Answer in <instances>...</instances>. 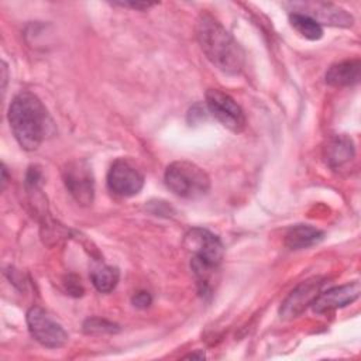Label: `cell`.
I'll list each match as a JSON object with an SVG mask.
<instances>
[{"label": "cell", "mask_w": 361, "mask_h": 361, "mask_svg": "<svg viewBox=\"0 0 361 361\" xmlns=\"http://www.w3.org/2000/svg\"><path fill=\"white\" fill-rule=\"evenodd\" d=\"M63 182L71 196L82 206H89L94 196V179L86 161L76 159L63 168Z\"/></svg>", "instance_id": "ba28073f"}, {"label": "cell", "mask_w": 361, "mask_h": 361, "mask_svg": "<svg viewBox=\"0 0 361 361\" xmlns=\"http://www.w3.org/2000/svg\"><path fill=\"white\" fill-rule=\"evenodd\" d=\"M355 155V145L351 137L345 134H337L327 140V144L324 147V159L326 164L337 169L351 161Z\"/></svg>", "instance_id": "7c38bea8"}, {"label": "cell", "mask_w": 361, "mask_h": 361, "mask_svg": "<svg viewBox=\"0 0 361 361\" xmlns=\"http://www.w3.org/2000/svg\"><path fill=\"white\" fill-rule=\"evenodd\" d=\"M114 6H121V7H131L134 10H147L149 7H154L157 3H145V1H118L113 3Z\"/></svg>", "instance_id": "d6986e66"}, {"label": "cell", "mask_w": 361, "mask_h": 361, "mask_svg": "<svg viewBox=\"0 0 361 361\" xmlns=\"http://www.w3.org/2000/svg\"><path fill=\"white\" fill-rule=\"evenodd\" d=\"M324 283V279L320 276L309 278L300 282L282 302L279 307V314L282 319H293L303 313L313 300L320 293V288Z\"/></svg>", "instance_id": "30bf717a"}, {"label": "cell", "mask_w": 361, "mask_h": 361, "mask_svg": "<svg viewBox=\"0 0 361 361\" xmlns=\"http://www.w3.org/2000/svg\"><path fill=\"white\" fill-rule=\"evenodd\" d=\"M292 10L290 13H300L309 16L320 25H334V27H350L354 23V18L350 13L344 8L323 1H300V3H290Z\"/></svg>", "instance_id": "9c48e42d"}, {"label": "cell", "mask_w": 361, "mask_h": 361, "mask_svg": "<svg viewBox=\"0 0 361 361\" xmlns=\"http://www.w3.org/2000/svg\"><path fill=\"white\" fill-rule=\"evenodd\" d=\"M7 117L14 138L25 151L37 149L52 124L45 106L31 92H20L13 97Z\"/></svg>", "instance_id": "6da1fadb"}, {"label": "cell", "mask_w": 361, "mask_h": 361, "mask_svg": "<svg viewBox=\"0 0 361 361\" xmlns=\"http://www.w3.org/2000/svg\"><path fill=\"white\" fill-rule=\"evenodd\" d=\"M166 188L183 199H199L210 189L209 175L190 161H175L165 169Z\"/></svg>", "instance_id": "277c9868"}, {"label": "cell", "mask_w": 361, "mask_h": 361, "mask_svg": "<svg viewBox=\"0 0 361 361\" xmlns=\"http://www.w3.org/2000/svg\"><path fill=\"white\" fill-rule=\"evenodd\" d=\"M361 292L360 282L354 281L351 283L334 286L326 292H320L312 303V309L316 313H326L338 307H344L358 299Z\"/></svg>", "instance_id": "8fae6325"}, {"label": "cell", "mask_w": 361, "mask_h": 361, "mask_svg": "<svg viewBox=\"0 0 361 361\" xmlns=\"http://www.w3.org/2000/svg\"><path fill=\"white\" fill-rule=\"evenodd\" d=\"M27 326L31 336L44 347L59 348L68 341V333L42 307L32 306L27 312Z\"/></svg>", "instance_id": "8992f818"}, {"label": "cell", "mask_w": 361, "mask_h": 361, "mask_svg": "<svg viewBox=\"0 0 361 361\" xmlns=\"http://www.w3.org/2000/svg\"><path fill=\"white\" fill-rule=\"evenodd\" d=\"M196 37L203 54L219 71L227 75L241 72L244 49L213 16L202 14L199 17Z\"/></svg>", "instance_id": "7a4b0ae2"}, {"label": "cell", "mask_w": 361, "mask_h": 361, "mask_svg": "<svg viewBox=\"0 0 361 361\" xmlns=\"http://www.w3.org/2000/svg\"><path fill=\"white\" fill-rule=\"evenodd\" d=\"M131 303H133V306L137 307V309H147V307H149L151 303H152V296H151V293L147 292V290H138V292H135V293L133 295Z\"/></svg>", "instance_id": "ac0fdd59"}, {"label": "cell", "mask_w": 361, "mask_h": 361, "mask_svg": "<svg viewBox=\"0 0 361 361\" xmlns=\"http://www.w3.org/2000/svg\"><path fill=\"white\" fill-rule=\"evenodd\" d=\"M7 179H8V176H7V168H6V165L3 164V165H1V188H3V189H4L6 185H7Z\"/></svg>", "instance_id": "44dd1931"}, {"label": "cell", "mask_w": 361, "mask_h": 361, "mask_svg": "<svg viewBox=\"0 0 361 361\" xmlns=\"http://www.w3.org/2000/svg\"><path fill=\"white\" fill-rule=\"evenodd\" d=\"M206 355H204V353L202 351V350H199V351H196V353H190V354H188V355H185V358H192V360H203Z\"/></svg>", "instance_id": "ffe728a7"}, {"label": "cell", "mask_w": 361, "mask_h": 361, "mask_svg": "<svg viewBox=\"0 0 361 361\" xmlns=\"http://www.w3.org/2000/svg\"><path fill=\"white\" fill-rule=\"evenodd\" d=\"M360 59H345L331 65L326 72V83L334 87L353 86L360 80Z\"/></svg>", "instance_id": "4fadbf2b"}, {"label": "cell", "mask_w": 361, "mask_h": 361, "mask_svg": "<svg viewBox=\"0 0 361 361\" xmlns=\"http://www.w3.org/2000/svg\"><path fill=\"white\" fill-rule=\"evenodd\" d=\"M183 245L192 255L190 268L197 279L200 292L207 293L210 289V278L223 261V244L212 231L195 227L186 233Z\"/></svg>", "instance_id": "3957f363"}, {"label": "cell", "mask_w": 361, "mask_h": 361, "mask_svg": "<svg viewBox=\"0 0 361 361\" xmlns=\"http://www.w3.org/2000/svg\"><path fill=\"white\" fill-rule=\"evenodd\" d=\"M207 111L227 130L241 133L245 128V114L240 104L227 93L219 89H209L206 92Z\"/></svg>", "instance_id": "5b68a950"}, {"label": "cell", "mask_w": 361, "mask_h": 361, "mask_svg": "<svg viewBox=\"0 0 361 361\" xmlns=\"http://www.w3.org/2000/svg\"><path fill=\"white\" fill-rule=\"evenodd\" d=\"M1 73H3V79H1V82H3V86H1V89H3V92H4V89H6V83H7V66H6V63L3 62V68H1Z\"/></svg>", "instance_id": "7402d4cb"}, {"label": "cell", "mask_w": 361, "mask_h": 361, "mask_svg": "<svg viewBox=\"0 0 361 361\" xmlns=\"http://www.w3.org/2000/svg\"><path fill=\"white\" fill-rule=\"evenodd\" d=\"M83 331L86 334H113L120 331V326L100 317H89L83 322Z\"/></svg>", "instance_id": "e0dca14e"}, {"label": "cell", "mask_w": 361, "mask_h": 361, "mask_svg": "<svg viewBox=\"0 0 361 361\" xmlns=\"http://www.w3.org/2000/svg\"><path fill=\"white\" fill-rule=\"evenodd\" d=\"M90 278H92L93 286L99 292L109 293L117 286L118 279H120V272L116 267L103 265V267H99V268L93 269Z\"/></svg>", "instance_id": "2e32d148"}, {"label": "cell", "mask_w": 361, "mask_h": 361, "mask_svg": "<svg viewBox=\"0 0 361 361\" xmlns=\"http://www.w3.org/2000/svg\"><path fill=\"white\" fill-rule=\"evenodd\" d=\"M324 238V233L310 224L292 226L285 235V244L290 250H303L319 244Z\"/></svg>", "instance_id": "5bb4252c"}, {"label": "cell", "mask_w": 361, "mask_h": 361, "mask_svg": "<svg viewBox=\"0 0 361 361\" xmlns=\"http://www.w3.org/2000/svg\"><path fill=\"white\" fill-rule=\"evenodd\" d=\"M289 21L290 25L306 39L317 41L323 37V27L309 16L300 13H290Z\"/></svg>", "instance_id": "9a60e30c"}, {"label": "cell", "mask_w": 361, "mask_h": 361, "mask_svg": "<svg viewBox=\"0 0 361 361\" xmlns=\"http://www.w3.org/2000/svg\"><path fill=\"white\" fill-rule=\"evenodd\" d=\"M144 186L142 172L128 159H116L107 172V188L117 196L131 197Z\"/></svg>", "instance_id": "52a82bcc"}]
</instances>
